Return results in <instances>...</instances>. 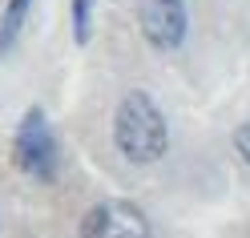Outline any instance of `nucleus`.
Instances as JSON below:
<instances>
[{
    "label": "nucleus",
    "mask_w": 250,
    "mask_h": 238,
    "mask_svg": "<svg viewBox=\"0 0 250 238\" xmlns=\"http://www.w3.org/2000/svg\"><path fill=\"white\" fill-rule=\"evenodd\" d=\"M113 141H117L121 157L133 166H153L166 157L169 130H166V117H162L158 101L146 89H133L121 97L117 113H113Z\"/></svg>",
    "instance_id": "nucleus-1"
},
{
    "label": "nucleus",
    "mask_w": 250,
    "mask_h": 238,
    "mask_svg": "<svg viewBox=\"0 0 250 238\" xmlns=\"http://www.w3.org/2000/svg\"><path fill=\"white\" fill-rule=\"evenodd\" d=\"M12 162L21 166V173H28L33 182H57L61 173V150H57V137H53V125L44 117V109H28L21 117L17 133H12Z\"/></svg>",
    "instance_id": "nucleus-2"
},
{
    "label": "nucleus",
    "mask_w": 250,
    "mask_h": 238,
    "mask_svg": "<svg viewBox=\"0 0 250 238\" xmlns=\"http://www.w3.org/2000/svg\"><path fill=\"white\" fill-rule=\"evenodd\" d=\"M81 238H153V226L133 202L109 198V202H97L93 210H85Z\"/></svg>",
    "instance_id": "nucleus-3"
},
{
    "label": "nucleus",
    "mask_w": 250,
    "mask_h": 238,
    "mask_svg": "<svg viewBox=\"0 0 250 238\" xmlns=\"http://www.w3.org/2000/svg\"><path fill=\"white\" fill-rule=\"evenodd\" d=\"M137 21H142V37L153 44V49L174 53L186 41L190 12H186V0H142Z\"/></svg>",
    "instance_id": "nucleus-4"
},
{
    "label": "nucleus",
    "mask_w": 250,
    "mask_h": 238,
    "mask_svg": "<svg viewBox=\"0 0 250 238\" xmlns=\"http://www.w3.org/2000/svg\"><path fill=\"white\" fill-rule=\"evenodd\" d=\"M28 8H33V0H8V4H4V17H0V57H4L12 44H17Z\"/></svg>",
    "instance_id": "nucleus-5"
},
{
    "label": "nucleus",
    "mask_w": 250,
    "mask_h": 238,
    "mask_svg": "<svg viewBox=\"0 0 250 238\" xmlns=\"http://www.w3.org/2000/svg\"><path fill=\"white\" fill-rule=\"evenodd\" d=\"M89 8H93V0H73V33H77V44H89Z\"/></svg>",
    "instance_id": "nucleus-6"
},
{
    "label": "nucleus",
    "mask_w": 250,
    "mask_h": 238,
    "mask_svg": "<svg viewBox=\"0 0 250 238\" xmlns=\"http://www.w3.org/2000/svg\"><path fill=\"white\" fill-rule=\"evenodd\" d=\"M234 150H238V157L250 166V117L238 125V130H234Z\"/></svg>",
    "instance_id": "nucleus-7"
}]
</instances>
